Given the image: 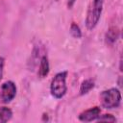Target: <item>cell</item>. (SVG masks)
<instances>
[{
    "mask_svg": "<svg viewBox=\"0 0 123 123\" xmlns=\"http://www.w3.org/2000/svg\"><path fill=\"white\" fill-rule=\"evenodd\" d=\"M66 76H67V72L62 71L56 74L51 81V86H50L51 94L57 99L62 98L66 93V89H67L65 83Z\"/></svg>",
    "mask_w": 123,
    "mask_h": 123,
    "instance_id": "3957f363",
    "label": "cell"
},
{
    "mask_svg": "<svg viewBox=\"0 0 123 123\" xmlns=\"http://www.w3.org/2000/svg\"><path fill=\"white\" fill-rule=\"evenodd\" d=\"M100 122H115L116 119L113 115L110 114V113H106V114H103V115H99L98 118L96 119Z\"/></svg>",
    "mask_w": 123,
    "mask_h": 123,
    "instance_id": "8fae6325",
    "label": "cell"
},
{
    "mask_svg": "<svg viewBox=\"0 0 123 123\" xmlns=\"http://www.w3.org/2000/svg\"><path fill=\"white\" fill-rule=\"evenodd\" d=\"M94 87V82L90 79L85 80L80 86V95H85Z\"/></svg>",
    "mask_w": 123,
    "mask_h": 123,
    "instance_id": "ba28073f",
    "label": "cell"
},
{
    "mask_svg": "<svg viewBox=\"0 0 123 123\" xmlns=\"http://www.w3.org/2000/svg\"><path fill=\"white\" fill-rule=\"evenodd\" d=\"M16 94V86L13 82L7 81L2 84L0 88V102L7 104L10 103Z\"/></svg>",
    "mask_w": 123,
    "mask_h": 123,
    "instance_id": "277c9868",
    "label": "cell"
},
{
    "mask_svg": "<svg viewBox=\"0 0 123 123\" xmlns=\"http://www.w3.org/2000/svg\"><path fill=\"white\" fill-rule=\"evenodd\" d=\"M104 0H92L86 17V26L88 30H92L96 27L101 17L103 10Z\"/></svg>",
    "mask_w": 123,
    "mask_h": 123,
    "instance_id": "6da1fadb",
    "label": "cell"
},
{
    "mask_svg": "<svg viewBox=\"0 0 123 123\" xmlns=\"http://www.w3.org/2000/svg\"><path fill=\"white\" fill-rule=\"evenodd\" d=\"M70 34L73 37L75 38H80L82 37V32H81V29L80 27L75 23V22H72L71 26H70Z\"/></svg>",
    "mask_w": 123,
    "mask_h": 123,
    "instance_id": "30bf717a",
    "label": "cell"
},
{
    "mask_svg": "<svg viewBox=\"0 0 123 123\" xmlns=\"http://www.w3.org/2000/svg\"><path fill=\"white\" fill-rule=\"evenodd\" d=\"M119 37V29L117 27H111L106 33V41L109 44H112Z\"/></svg>",
    "mask_w": 123,
    "mask_h": 123,
    "instance_id": "52a82bcc",
    "label": "cell"
},
{
    "mask_svg": "<svg viewBox=\"0 0 123 123\" xmlns=\"http://www.w3.org/2000/svg\"><path fill=\"white\" fill-rule=\"evenodd\" d=\"M75 1L76 0H68V3H67V6H68V8L70 9V8H72V6L74 5V3H75Z\"/></svg>",
    "mask_w": 123,
    "mask_h": 123,
    "instance_id": "4fadbf2b",
    "label": "cell"
},
{
    "mask_svg": "<svg viewBox=\"0 0 123 123\" xmlns=\"http://www.w3.org/2000/svg\"><path fill=\"white\" fill-rule=\"evenodd\" d=\"M49 62L46 56H42L40 58V62H39V67H38V72L37 75L39 78H44L48 75L49 73Z\"/></svg>",
    "mask_w": 123,
    "mask_h": 123,
    "instance_id": "8992f818",
    "label": "cell"
},
{
    "mask_svg": "<svg viewBox=\"0 0 123 123\" xmlns=\"http://www.w3.org/2000/svg\"><path fill=\"white\" fill-rule=\"evenodd\" d=\"M4 64H5V59L3 57H0V81L3 77V71H4Z\"/></svg>",
    "mask_w": 123,
    "mask_h": 123,
    "instance_id": "7c38bea8",
    "label": "cell"
},
{
    "mask_svg": "<svg viewBox=\"0 0 123 123\" xmlns=\"http://www.w3.org/2000/svg\"><path fill=\"white\" fill-rule=\"evenodd\" d=\"M100 112H101V110L99 107H93L91 109H88L81 112L79 114V120L83 122H90V121L96 120L100 115Z\"/></svg>",
    "mask_w": 123,
    "mask_h": 123,
    "instance_id": "5b68a950",
    "label": "cell"
},
{
    "mask_svg": "<svg viewBox=\"0 0 123 123\" xmlns=\"http://www.w3.org/2000/svg\"><path fill=\"white\" fill-rule=\"evenodd\" d=\"M100 101L102 107L105 109L117 108L121 103V93L117 88L104 90L100 94Z\"/></svg>",
    "mask_w": 123,
    "mask_h": 123,
    "instance_id": "7a4b0ae2",
    "label": "cell"
},
{
    "mask_svg": "<svg viewBox=\"0 0 123 123\" xmlns=\"http://www.w3.org/2000/svg\"><path fill=\"white\" fill-rule=\"evenodd\" d=\"M12 116V111L7 107H0V123L9 121Z\"/></svg>",
    "mask_w": 123,
    "mask_h": 123,
    "instance_id": "9c48e42d",
    "label": "cell"
}]
</instances>
